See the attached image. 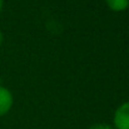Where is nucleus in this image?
<instances>
[{
  "label": "nucleus",
  "mask_w": 129,
  "mask_h": 129,
  "mask_svg": "<svg viewBox=\"0 0 129 129\" xmlns=\"http://www.w3.org/2000/svg\"><path fill=\"white\" fill-rule=\"evenodd\" d=\"M114 129H129V102L120 104L113 115Z\"/></svg>",
  "instance_id": "obj_1"
},
{
  "label": "nucleus",
  "mask_w": 129,
  "mask_h": 129,
  "mask_svg": "<svg viewBox=\"0 0 129 129\" xmlns=\"http://www.w3.org/2000/svg\"><path fill=\"white\" fill-rule=\"evenodd\" d=\"M105 3L108 8L115 13L124 11L129 8V0H105Z\"/></svg>",
  "instance_id": "obj_3"
},
{
  "label": "nucleus",
  "mask_w": 129,
  "mask_h": 129,
  "mask_svg": "<svg viewBox=\"0 0 129 129\" xmlns=\"http://www.w3.org/2000/svg\"><path fill=\"white\" fill-rule=\"evenodd\" d=\"M3 6H4V0H0V13L3 10Z\"/></svg>",
  "instance_id": "obj_6"
},
{
  "label": "nucleus",
  "mask_w": 129,
  "mask_h": 129,
  "mask_svg": "<svg viewBox=\"0 0 129 129\" xmlns=\"http://www.w3.org/2000/svg\"><path fill=\"white\" fill-rule=\"evenodd\" d=\"M0 85H1V78H0Z\"/></svg>",
  "instance_id": "obj_7"
},
{
  "label": "nucleus",
  "mask_w": 129,
  "mask_h": 129,
  "mask_svg": "<svg viewBox=\"0 0 129 129\" xmlns=\"http://www.w3.org/2000/svg\"><path fill=\"white\" fill-rule=\"evenodd\" d=\"M89 129H114V127H113V125H110V124L98 123V124H93V125H90Z\"/></svg>",
  "instance_id": "obj_4"
},
{
  "label": "nucleus",
  "mask_w": 129,
  "mask_h": 129,
  "mask_svg": "<svg viewBox=\"0 0 129 129\" xmlns=\"http://www.w3.org/2000/svg\"><path fill=\"white\" fill-rule=\"evenodd\" d=\"M3 40H4V37H3V33H1V30H0V46H1V44H3Z\"/></svg>",
  "instance_id": "obj_5"
},
{
  "label": "nucleus",
  "mask_w": 129,
  "mask_h": 129,
  "mask_svg": "<svg viewBox=\"0 0 129 129\" xmlns=\"http://www.w3.org/2000/svg\"><path fill=\"white\" fill-rule=\"evenodd\" d=\"M14 104V96L11 94V91L5 88V86L0 85V117L6 115Z\"/></svg>",
  "instance_id": "obj_2"
}]
</instances>
